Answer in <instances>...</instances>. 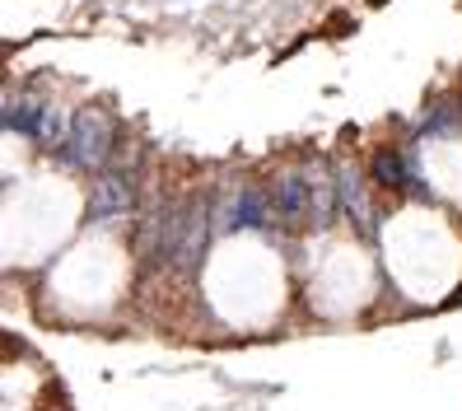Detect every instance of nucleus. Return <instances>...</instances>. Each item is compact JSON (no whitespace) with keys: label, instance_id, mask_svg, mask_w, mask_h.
I'll use <instances>...</instances> for the list:
<instances>
[{"label":"nucleus","instance_id":"nucleus-1","mask_svg":"<svg viewBox=\"0 0 462 411\" xmlns=\"http://www.w3.org/2000/svg\"><path fill=\"white\" fill-rule=\"evenodd\" d=\"M113 117L103 107H79L70 117V131H66V159L79 163V169H98V163L113 154Z\"/></svg>","mask_w":462,"mask_h":411},{"label":"nucleus","instance_id":"nucleus-2","mask_svg":"<svg viewBox=\"0 0 462 411\" xmlns=\"http://www.w3.org/2000/svg\"><path fill=\"white\" fill-rule=\"evenodd\" d=\"M271 206L281 210V220L299 225L313 210V182L304 173H281L276 182H271Z\"/></svg>","mask_w":462,"mask_h":411},{"label":"nucleus","instance_id":"nucleus-3","mask_svg":"<svg viewBox=\"0 0 462 411\" xmlns=\"http://www.w3.org/2000/svg\"><path fill=\"white\" fill-rule=\"evenodd\" d=\"M5 126L33 135V141H57V113H51L47 103H33V98L14 103L10 113H5Z\"/></svg>","mask_w":462,"mask_h":411},{"label":"nucleus","instance_id":"nucleus-4","mask_svg":"<svg viewBox=\"0 0 462 411\" xmlns=\"http://www.w3.org/2000/svg\"><path fill=\"white\" fill-rule=\"evenodd\" d=\"M369 173H374V182H378V187H388V191H406V187L416 182V178H411V169H406V159H402V150H393V145L374 150Z\"/></svg>","mask_w":462,"mask_h":411},{"label":"nucleus","instance_id":"nucleus-5","mask_svg":"<svg viewBox=\"0 0 462 411\" xmlns=\"http://www.w3.org/2000/svg\"><path fill=\"white\" fill-rule=\"evenodd\" d=\"M131 206V178L126 173H113L98 182V197H94V215H107V210H126Z\"/></svg>","mask_w":462,"mask_h":411},{"label":"nucleus","instance_id":"nucleus-6","mask_svg":"<svg viewBox=\"0 0 462 411\" xmlns=\"http://www.w3.org/2000/svg\"><path fill=\"white\" fill-rule=\"evenodd\" d=\"M5 113H10V103H5V98H0V122H5Z\"/></svg>","mask_w":462,"mask_h":411},{"label":"nucleus","instance_id":"nucleus-7","mask_svg":"<svg viewBox=\"0 0 462 411\" xmlns=\"http://www.w3.org/2000/svg\"><path fill=\"white\" fill-rule=\"evenodd\" d=\"M378 5H383V0H378Z\"/></svg>","mask_w":462,"mask_h":411}]
</instances>
